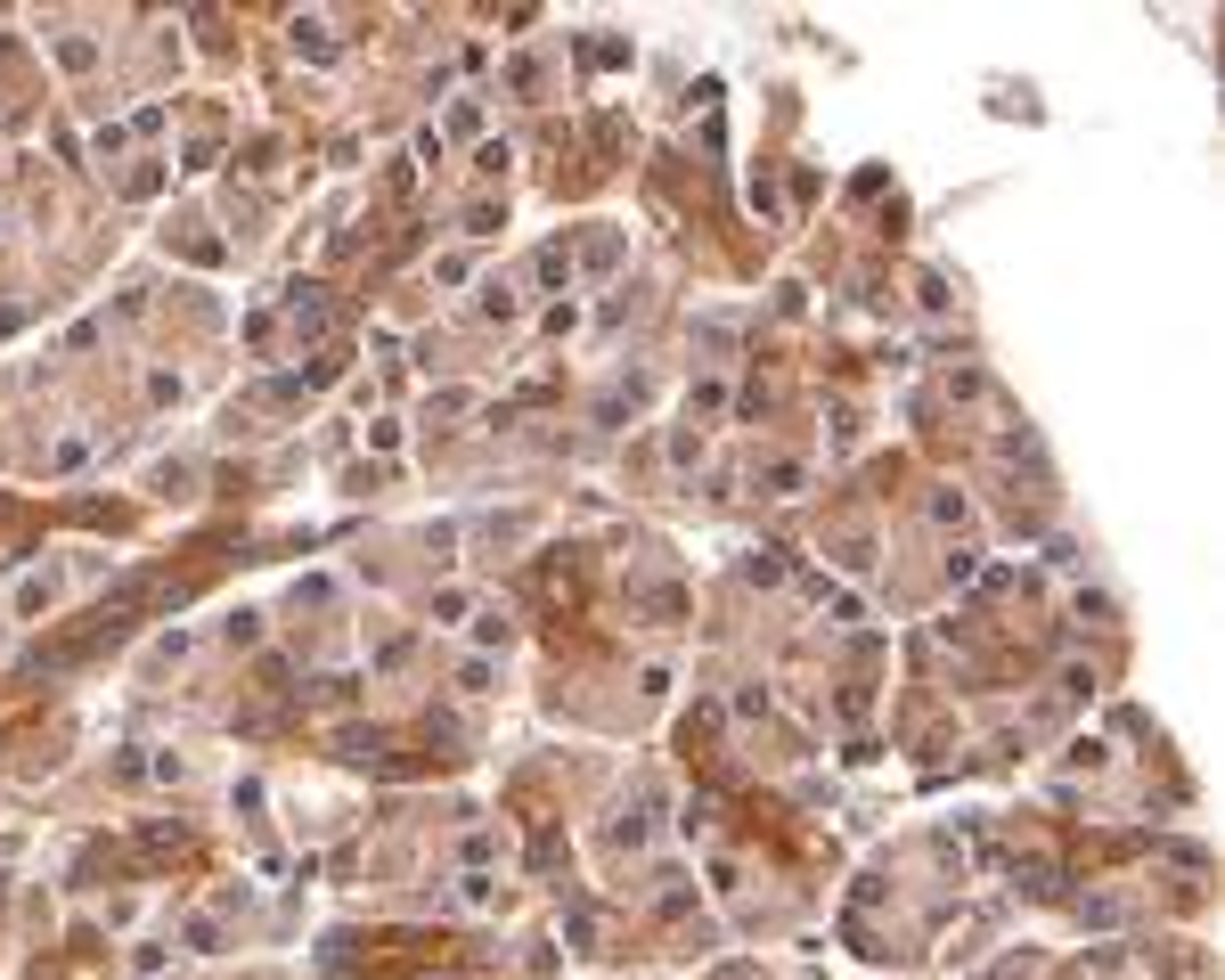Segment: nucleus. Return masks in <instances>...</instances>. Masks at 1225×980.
I'll return each instance as SVG.
<instances>
[{"label":"nucleus","instance_id":"nucleus-1","mask_svg":"<svg viewBox=\"0 0 1225 980\" xmlns=\"http://www.w3.org/2000/svg\"><path fill=\"white\" fill-rule=\"evenodd\" d=\"M531 270H539V286H564V278H572V254H564V245H539Z\"/></svg>","mask_w":1225,"mask_h":980},{"label":"nucleus","instance_id":"nucleus-2","mask_svg":"<svg viewBox=\"0 0 1225 980\" xmlns=\"http://www.w3.org/2000/svg\"><path fill=\"white\" fill-rule=\"evenodd\" d=\"M801 482H809V466H792V458H784V466H768V490H776V499H792Z\"/></svg>","mask_w":1225,"mask_h":980},{"label":"nucleus","instance_id":"nucleus-3","mask_svg":"<svg viewBox=\"0 0 1225 980\" xmlns=\"http://www.w3.org/2000/svg\"><path fill=\"white\" fill-rule=\"evenodd\" d=\"M964 515H972V507L956 499V490H940V499H932V523H940V531H948V523H964Z\"/></svg>","mask_w":1225,"mask_h":980},{"label":"nucleus","instance_id":"nucleus-4","mask_svg":"<svg viewBox=\"0 0 1225 980\" xmlns=\"http://www.w3.org/2000/svg\"><path fill=\"white\" fill-rule=\"evenodd\" d=\"M434 622H466V588H442L434 596Z\"/></svg>","mask_w":1225,"mask_h":980}]
</instances>
